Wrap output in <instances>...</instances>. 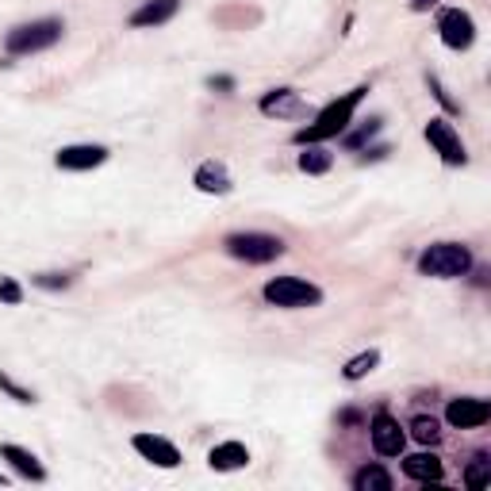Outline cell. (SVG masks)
Returning <instances> with one entry per match:
<instances>
[{
  "mask_svg": "<svg viewBox=\"0 0 491 491\" xmlns=\"http://www.w3.org/2000/svg\"><path fill=\"white\" fill-rule=\"evenodd\" d=\"M62 19H35V23H19V27L8 31L4 39V51L8 54H39V51H51V46L62 39Z\"/></svg>",
  "mask_w": 491,
  "mask_h": 491,
  "instance_id": "obj_4",
  "label": "cell"
},
{
  "mask_svg": "<svg viewBox=\"0 0 491 491\" xmlns=\"http://www.w3.org/2000/svg\"><path fill=\"white\" fill-rule=\"evenodd\" d=\"M207 85H212V89H219V92H230V89H235V81H230V77H212V81H207Z\"/></svg>",
  "mask_w": 491,
  "mask_h": 491,
  "instance_id": "obj_27",
  "label": "cell"
},
{
  "mask_svg": "<svg viewBox=\"0 0 491 491\" xmlns=\"http://www.w3.org/2000/svg\"><path fill=\"white\" fill-rule=\"evenodd\" d=\"M438 35L449 51H469L476 43V19L464 8H441L438 12Z\"/></svg>",
  "mask_w": 491,
  "mask_h": 491,
  "instance_id": "obj_6",
  "label": "cell"
},
{
  "mask_svg": "<svg viewBox=\"0 0 491 491\" xmlns=\"http://www.w3.org/2000/svg\"><path fill=\"white\" fill-rule=\"evenodd\" d=\"M192 184L200 192H207V196H227L230 189H235V181H230V169L223 166V161H215V158L200 161V169H196Z\"/></svg>",
  "mask_w": 491,
  "mask_h": 491,
  "instance_id": "obj_12",
  "label": "cell"
},
{
  "mask_svg": "<svg viewBox=\"0 0 491 491\" xmlns=\"http://www.w3.org/2000/svg\"><path fill=\"white\" fill-rule=\"evenodd\" d=\"M434 4H438V0H411V8H415V12H430Z\"/></svg>",
  "mask_w": 491,
  "mask_h": 491,
  "instance_id": "obj_28",
  "label": "cell"
},
{
  "mask_svg": "<svg viewBox=\"0 0 491 491\" xmlns=\"http://www.w3.org/2000/svg\"><path fill=\"white\" fill-rule=\"evenodd\" d=\"M377 365H380V349H365V354H357V357L346 361V365H342V377H346V380H365Z\"/></svg>",
  "mask_w": 491,
  "mask_h": 491,
  "instance_id": "obj_20",
  "label": "cell"
},
{
  "mask_svg": "<svg viewBox=\"0 0 491 491\" xmlns=\"http://www.w3.org/2000/svg\"><path fill=\"white\" fill-rule=\"evenodd\" d=\"M464 484L476 487V491L487 487V484H491V461H487V457H476V461L469 464V472H464Z\"/></svg>",
  "mask_w": 491,
  "mask_h": 491,
  "instance_id": "obj_22",
  "label": "cell"
},
{
  "mask_svg": "<svg viewBox=\"0 0 491 491\" xmlns=\"http://www.w3.org/2000/svg\"><path fill=\"white\" fill-rule=\"evenodd\" d=\"M0 461H8L12 469H16L23 480H35V484H43L46 480V469H43V461L35 457L31 449H23V446H0Z\"/></svg>",
  "mask_w": 491,
  "mask_h": 491,
  "instance_id": "obj_14",
  "label": "cell"
},
{
  "mask_svg": "<svg viewBox=\"0 0 491 491\" xmlns=\"http://www.w3.org/2000/svg\"><path fill=\"white\" fill-rule=\"evenodd\" d=\"M392 472L380 469V464H365L357 476H354V487L357 491H392Z\"/></svg>",
  "mask_w": 491,
  "mask_h": 491,
  "instance_id": "obj_18",
  "label": "cell"
},
{
  "mask_svg": "<svg viewBox=\"0 0 491 491\" xmlns=\"http://www.w3.org/2000/svg\"><path fill=\"white\" fill-rule=\"evenodd\" d=\"M491 418V407L487 400H476V395H461V400H449L446 407V423L457 426V430H476Z\"/></svg>",
  "mask_w": 491,
  "mask_h": 491,
  "instance_id": "obj_9",
  "label": "cell"
},
{
  "mask_svg": "<svg viewBox=\"0 0 491 491\" xmlns=\"http://www.w3.org/2000/svg\"><path fill=\"white\" fill-rule=\"evenodd\" d=\"M0 392H8V395H12V400H16V403H35V392L19 388V384L8 377V372H0Z\"/></svg>",
  "mask_w": 491,
  "mask_h": 491,
  "instance_id": "obj_24",
  "label": "cell"
},
{
  "mask_svg": "<svg viewBox=\"0 0 491 491\" xmlns=\"http://www.w3.org/2000/svg\"><path fill=\"white\" fill-rule=\"evenodd\" d=\"M411 438L418 441V446H438V441H441V426H438V418L418 415L415 423H411Z\"/></svg>",
  "mask_w": 491,
  "mask_h": 491,
  "instance_id": "obj_21",
  "label": "cell"
},
{
  "mask_svg": "<svg viewBox=\"0 0 491 491\" xmlns=\"http://www.w3.org/2000/svg\"><path fill=\"white\" fill-rule=\"evenodd\" d=\"M207 464H212L215 472H238L250 464V449H246L242 441H223V446H215L207 453Z\"/></svg>",
  "mask_w": 491,
  "mask_h": 491,
  "instance_id": "obj_16",
  "label": "cell"
},
{
  "mask_svg": "<svg viewBox=\"0 0 491 491\" xmlns=\"http://www.w3.org/2000/svg\"><path fill=\"white\" fill-rule=\"evenodd\" d=\"M469 269H472V250L464 242H434L418 253V273L434 280L469 277Z\"/></svg>",
  "mask_w": 491,
  "mask_h": 491,
  "instance_id": "obj_2",
  "label": "cell"
},
{
  "mask_svg": "<svg viewBox=\"0 0 491 491\" xmlns=\"http://www.w3.org/2000/svg\"><path fill=\"white\" fill-rule=\"evenodd\" d=\"M108 161V150L97 146V143H74V146H62L54 158L58 169H69V173H81V169H97Z\"/></svg>",
  "mask_w": 491,
  "mask_h": 491,
  "instance_id": "obj_10",
  "label": "cell"
},
{
  "mask_svg": "<svg viewBox=\"0 0 491 491\" xmlns=\"http://www.w3.org/2000/svg\"><path fill=\"white\" fill-rule=\"evenodd\" d=\"M261 296L269 308H284V311H300V308H315L323 303V288H315L303 277H273L261 288Z\"/></svg>",
  "mask_w": 491,
  "mask_h": 491,
  "instance_id": "obj_3",
  "label": "cell"
},
{
  "mask_svg": "<svg viewBox=\"0 0 491 491\" xmlns=\"http://www.w3.org/2000/svg\"><path fill=\"white\" fill-rule=\"evenodd\" d=\"M227 253L238 257L246 265H269L284 253V242L277 235H261V230H238V235H227Z\"/></svg>",
  "mask_w": 491,
  "mask_h": 491,
  "instance_id": "obj_5",
  "label": "cell"
},
{
  "mask_svg": "<svg viewBox=\"0 0 491 491\" xmlns=\"http://www.w3.org/2000/svg\"><path fill=\"white\" fill-rule=\"evenodd\" d=\"M0 303H8V308H19L23 303V288L12 277H0Z\"/></svg>",
  "mask_w": 491,
  "mask_h": 491,
  "instance_id": "obj_23",
  "label": "cell"
},
{
  "mask_svg": "<svg viewBox=\"0 0 491 491\" xmlns=\"http://www.w3.org/2000/svg\"><path fill=\"white\" fill-rule=\"evenodd\" d=\"M430 89H434V97H438L441 104H446V108H449V112H457V104H453V100L446 97V92H441V85H438V77H430Z\"/></svg>",
  "mask_w": 491,
  "mask_h": 491,
  "instance_id": "obj_26",
  "label": "cell"
},
{
  "mask_svg": "<svg viewBox=\"0 0 491 491\" xmlns=\"http://www.w3.org/2000/svg\"><path fill=\"white\" fill-rule=\"evenodd\" d=\"M334 166V154L326 146H319V143H308L303 146V154H300V169L303 173H326Z\"/></svg>",
  "mask_w": 491,
  "mask_h": 491,
  "instance_id": "obj_19",
  "label": "cell"
},
{
  "mask_svg": "<svg viewBox=\"0 0 491 491\" xmlns=\"http://www.w3.org/2000/svg\"><path fill=\"white\" fill-rule=\"evenodd\" d=\"M369 438H372V449H377L380 457H400V453L407 449V434H403V426L395 423V418H392L388 411H380V415L369 423Z\"/></svg>",
  "mask_w": 491,
  "mask_h": 491,
  "instance_id": "obj_8",
  "label": "cell"
},
{
  "mask_svg": "<svg viewBox=\"0 0 491 491\" xmlns=\"http://www.w3.org/2000/svg\"><path fill=\"white\" fill-rule=\"evenodd\" d=\"M403 472L418 484H441L446 480V469H441L438 453H411V457H403Z\"/></svg>",
  "mask_w": 491,
  "mask_h": 491,
  "instance_id": "obj_13",
  "label": "cell"
},
{
  "mask_svg": "<svg viewBox=\"0 0 491 491\" xmlns=\"http://www.w3.org/2000/svg\"><path fill=\"white\" fill-rule=\"evenodd\" d=\"M35 284H39V288H69V277L66 273H39V277H35Z\"/></svg>",
  "mask_w": 491,
  "mask_h": 491,
  "instance_id": "obj_25",
  "label": "cell"
},
{
  "mask_svg": "<svg viewBox=\"0 0 491 491\" xmlns=\"http://www.w3.org/2000/svg\"><path fill=\"white\" fill-rule=\"evenodd\" d=\"M131 446H135V453H143L150 464H158V469H177L181 464V449L158 434H135Z\"/></svg>",
  "mask_w": 491,
  "mask_h": 491,
  "instance_id": "obj_11",
  "label": "cell"
},
{
  "mask_svg": "<svg viewBox=\"0 0 491 491\" xmlns=\"http://www.w3.org/2000/svg\"><path fill=\"white\" fill-rule=\"evenodd\" d=\"M300 112V92L296 89H273L261 97V115H277V120H284V115H296Z\"/></svg>",
  "mask_w": 491,
  "mask_h": 491,
  "instance_id": "obj_17",
  "label": "cell"
},
{
  "mask_svg": "<svg viewBox=\"0 0 491 491\" xmlns=\"http://www.w3.org/2000/svg\"><path fill=\"white\" fill-rule=\"evenodd\" d=\"M365 85L361 89H349L346 97H338L334 104H326V108L315 115V123H308L303 131H296V143L300 146H308V143H326V138H334V135H342L349 120H354V112L361 108V100H365Z\"/></svg>",
  "mask_w": 491,
  "mask_h": 491,
  "instance_id": "obj_1",
  "label": "cell"
},
{
  "mask_svg": "<svg viewBox=\"0 0 491 491\" xmlns=\"http://www.w3.org/2000/svg\"><path fill=\"white\" fill-rule=\"evenodd\" d=\"M181 12V0H146L131 12V27H158V23H169Z\"/></svg>",
  "mask_w": 491,
  "mask_h": 491,
  "instance_id": "obj_15",
  "label": "cell"
},
{
  "mask_svg": "<svg viewBox=\"0 0 491 491\" xmlns=\"http://www.w3.org/2000/svg\"><path fill=\"white\" fill-rule=\"evenodd\" d=\"M426 143L434 146V154H441V161L446 166H464L469 161V154H464V143L457 135V127H453L449 120H441V115H434V120L426 123Z\"/></svg>",
  "mask_w": 491,
  "mask_h": 491,
  "instance_id": "obj_7",
  "label": "cell"
}]
</instances>
